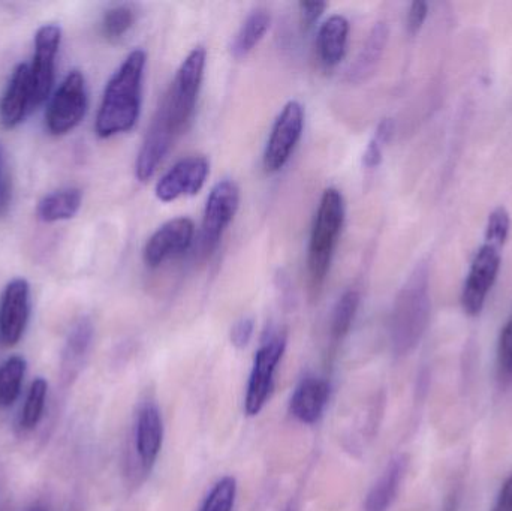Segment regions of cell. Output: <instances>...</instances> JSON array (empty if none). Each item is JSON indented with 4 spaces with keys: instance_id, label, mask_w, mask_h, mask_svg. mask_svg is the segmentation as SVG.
I'll return each instance as SVG.
<instances>
[{
    "instance_id": "obj_1",
    "label": "cell",
    "mask_w": 512,
    "mask_h": 511,
    "mask_svg": "<svg viewBox=\"0 0 512 511\" xmlns=\"http://www.w3.org/2000/svg\"><path fill=\"white\" fill-rule=\"evenodd\" d=\"M206 59L203 47L194 48L177 69L138 152L135 176L140 182H149L155 176L177 138L191 125L203 84Z\"/></svg>"
},
{
    "instance_id": "obj_2",
    "label": "cell",
    "mask_w": 512,
    "mask_h": 511,
    "mask_svg": "<svg viewBox=\"0 0 512 511\" xmlns=\"http://www.w3.org/2000/svg\"><path fill=\"white\" fill-rule=\"evenodd\" d=\"M146 63L147 56L143 50L131 51L108 81L96 116L95 131L98 137L125 134L137 125Z\"/></svg>"
},
{
    "instance_id": "obj_3",
    "label": "cell",
    "mask_w": 512,
    "mask_h": 511,
    "mask_svg": "<svg viewBox=\"0 0 512 511\" xmlns=\"http://www.w3.org/2000/svg\"><path fill=\"white\" fill-rule=\"evenodd\" d=\"M429 318V272L427 266H420L403 285L391 312L390 341L397 356L411 353L420 344Z\"/></svg>"
},
{
    "instance_id": "obj_4",
    "label": "cell",
    "mask_w": 512,
    "mask_h": 511,
    "mask_svg": "<svg viewBox=\"0 0 512 511\" xmlns=\"http://www.w3.org/2000/svg\"><path fill=\"white\" fill-rule=\"evenodd\" d=\"M345 221V203L337 189H325L316 210L307 249V279L312 296H318L330 272L331 260Z\"/></svg>"
},
{
    "instance_id": "obj_5",
    "label": "cell",
    "mask_w": 512,
    "mask_h": 511,
    "mask_svg": "<svg viewBox=\"0 0 512 511\" xmlns=\"http://www.w3.org/2000/svg\"><path fill=\"white\" fill-rule=\"evenodd\" d=\"M240 206V189L233 180L225 179L216 183L207 198L201 224L198 249L201 257H210L221 243L227 228L233 222Z\"/></svg>"
},
{
    "instance_id": "obj_6",
    "label": "cell",
    "mask_w": 512,
    "mask_h": 511,
    "mask_svg": "<svg viewBox=\"0 0 512 511\" xmlns=\"http://www.w3.org/2000/svg\"><path fill=\"white\" fill-rule=\"evenodd\" d=\"M87 107H89V96H87L86 78L83 72L74 69L66 75L48 105L47 116H45L48 132L56 137L68 134L80 125L81 120L86 116Z\"/></svg>"
},
{
    "instance_id": "obj_7",
    "label": "cell",
    "mask_w": 512,
    "mask_h": 511,
    "mask_svg": "<svg viewBox=\"0 0 512 511\" xmlns=\"http://www.w3.org/2000/svg\"><path fill=\"white\" fill-rule=\"evenodd\" d=\"M286 333H271L256 351L245 396V413L258 416L273 390L274 374L286 350Z\"/></svg>"
},
{
    "instance_id": "obj_8",
    "label": "cell",
    "mask_w": 512,
    "mask_h": 511,
    "mask_svg": "<svg viewBox=\"0 0 512 511\" xmlns=\"http://www.w3.org/2000/svg\"><path fill=\"white\" fill-rule=\"evenodd\" d=\"M303 128L304 108L300 102L289 101L277 116L265 146L262 162L268 174L277 173L288 164L303 135Z\"/></svg>"
},
{
    "instance_id": "obj_9",
    "label": "cell",
    "mask_w": 512,
    "mask_h": 511,
    "mask_svg": "<svg viewBox=\"0 0 512 511\" xmlns=\"http://www.w3.org/2000/svg\"><path fill=\"white\" fill-rule=\"evenodd\" d=\"M62 42V29L57 24H44L35 35V54L30 69L32 107H38L50 96L54 83L56 57Z\"/></svg>"
},
{
    "instance_id": "obj_10",
    "label": "cell",
    "mask_w": 512,
    "mask_h": 511,
    "mask_svg": "<svg viewBox=\"0 0 512 511\" xmlns=\"http://www.w3.org/2000/svg\"><path fill=\"white\" fill-rule=\"evenodd\" d=\"M501 260L499 248L489 243H484L475 255L462 293L463 311L469 317H477L483 311L487 296L501 269Z\"/></svg>"
},
{
    "instance_id": "obj_11",
    "label": "cell",
    "mask_w": 512,
    "mask_h": 511,
    "mask_svg": "<svg viewBox=\"0 0 512 511\" xmlns=\"http://www.w3.org/2000/svg\"><path fill=\"white\" fill-rule=\"evenodd\" d=\"M195 225L189 218H176L165 222L152 234L144 246V261L156 269L167 261L182 257L194 243Z\"/></svg>"
},
{
    "instance_id": "obj_12",
    "label": "cell",
    "mask_w": 512,
    "mask_h": 511,
    "mask_svg": "<svg viewBox=\"0 0 512 511\" xmlns=\"http://www.w3.org/2000/svg\"><path fill=\"white\" fill-rule=\"evenodd\" d=\"M30 317V285L26 279L9 282L0 297V342L15 347L26 332Z\"/></svg>"
},
{
    "instance_id": "obj_13",
    "label": "cell",
    "mask_w": 512,
    "mask_h": 511,
    "mask_svg": "<svg viewBox=\"0 0 512 511\" xmlns=\"http://www.w3.org/2000/svg\"><path fill=\"white\" fill-rule=\"evenodd\" d=\"M210 164L204 156L180 159L156 183L155 194L164 203L195 195L203 189Z\"/></svg>"
},
{
    "instance_id": "obj_14",
    "label": "cell",
    "mask_w": 512,
    "mask_h": 511,
    "mask_svg": "<svg viewBox=\"0 0 512 511\" xmlns=\"http://www.w3.org/2000/svg\"><path fill=\"white\" fill-rule=\"evenodd\" d=\"M164 443V422L161 411L153 402L140 408L135 422V452L141 468L146 473L152 471Z\"/></svg>"
},
{
    "instance_id": "obj_15",
    "label": "cell",
    "mask_w": 512,
    "mask_h": 511,
    "mask_svg": "<svg viewBox=\"0 0 512 511\" xmlns=\"http://www.w3.org/2000/svg\"><path fill=\"white\" fill-rule=\"evenodd\" d=\"M32 107V81L26 63H20L12 72L11 80L0 99V123L3 128L12 129L20 125Z\"/></svg>"
},
{
    "instance_id": "obj_16",
    "label": "cell",
    "mask_w": 512,
    "mask_h": 511,
    "mask_svg": "<svg viewBox=\"0 0 512 511\" xmlns=\"http://www.w3.org/2000/svg\"><path fill=\"white\" fill-rule=\"evenodd\" d=\"M330 399V383L324 378L307 375L301 380L289 402V410L298 422L313 425L321 419Z\"/></svg>"
},
{
    "instance_id": "obj_17",
    "label": "cell",
    "mask_w": 512,
    "mask_h": 511,
    "mask_svg": "<svg viewBox=\"0 0 512 511\" xmlns=\"http://www.w3.org/2000/svg\"><path fill=\"white\" fill-rule=\"evenodd\" d=\"M349 21L343 15H331L319 27L318 53L325 68H334L342 62L348 47Z\"/></svg>"
},
{
    "instance_id": "obj_18",
    "label": "cell",
    "mask_w": 512,
    "mask_h": 511,
    "mask_svg": "<svg viewBox=\"0 0 512 511\" xmlns=\"http://www.w3.org/2000/svg\"><path fill=\"white\" fill-rule=\"evenodd\" d=\"M408 459L397 456L385 468L378 482L370 489L364 504V511H388L399 494L400 485L405 477Z\"/></svg>"
},
{
    "instance_id": "obj_19",
    "label": "cell",
    "mask_w": 512,
    "mask_h": 511,
    "mask_svg": "<svg viewBox=\"0 0 512 511\" xmlns=\"http://www.w3.org/2000/svg\"><path fill=\"white\" fill-rule=\"evenodd\" d=\"M93 329L92 321L89 318H80L69 332L66 339L65 348L62 356V375L63 380L69 381L77 375L81 363L86 359L90 347H92Z\"/></svg>"
},
{
    "instance_id": "obj_20",
    "label": "cell",
    "mask_w": 512,
    "mask_h": 511,
    "mask_svg": "<svg viewBox=\"0 0 512 511\" xmlns=\"http://www.w3.org/2000/svg\"><path fill=\"white\" fill-rule=\"evenodd\" d=\"M81 203H83V194L80 189H60L39 201L36 215L47 224L68 221L80 212Z\"/></svg>"
},
{
    "instance_id": "obj_21",
    "label": "cell",
    "mask_w": 512,
    "mask_h": 511,
    "mask_svg": "<svg viewBox=\"0 0 512 511\" xmlns=\"http://www.w3.org/2000/svg\"><path fill=\"white\" fill-rule=\"evenodd\" d=\"M271 17L267 9L258 8L248 15L243 21L242 27L237 32L236 39L233 42V54L239 59L248 56L256 45L261 42L270 27Z\"/></svg>"
},
{
    "instance_id": "obj_22",
    "label": "cell",
    "mask_w": 512,
    "mask_h": 511,
    "mask_svg": "<svg viewBox=\"0 0 512 511\" xmlns=\"http://www.w3.org/2000/svg\"><path fill=\"white\" fill-rule=\"evenodd\" d=\"M27 363L23 357L12 356L0 365V408L6 410L17 402L21 395Z\"/></svg>"
},
{
    "instance_id": "obj_23",
    "label": "cell",
    "mask_w": 512,
    "mask_h": 511,
    "mask_svg": "<svg viewBox=\"0 0 512 511\" xmlns=\"http://www.w3.org/2000/svg\"><path fill=\"white\" fill-rule=\"evenodd\" d=\"M361 297L357 290H348L337 300L331 315L330 335L334 344H339L351 332L352 324L360 308Z\"/></svg>"
},
{
    "instance_id": "obj_24",
    "label": "cell",
    "mask_w": 512,
    "mask_h": 511,
    "mask_svg": "<svg viewBox=\"0 0 512 511\" xmlns=\"http://www.w3.org/2000/svg\"><path fill=\"white\" fill-rule=\"evenodd\" d=\"M48 383L42 377L33 380L24 401L20 416V428L23 431H33L44 417L45 404H47Z\"/></svg>"
},
{
    "instance_id": "obj_25",
    "label": "cell",
    "mask_w": 512,
    "mask_h": 511,
    "mask_svg": "<svg viewBox=\"0 0 512 511\" xmlns=\"http://www.w3.org/2000/svg\"><path fill=\"white\" fill-rule=\"evenodd\" d=\"M388 29L385 23H378L373 27L372 33L369 35L363 50H361L360 57H358L357 65H355L354 75L358 78H366L367 74L373 71L382 51H384L385 44H387Z\"/></svg>"
},
{
    "instance_id": "obj_26",
    "label": "cell",
    "mask_w": 512,
    "mask_h": 511,
    "mask_svg": "<svg viewBox=\"0 0 512 511\" xmlns=\"http://www.w3.org/2000/svg\"><path fill=\"white\" fill-rule=\"evenodd\" d=\"M135 23V11L129 5H117L105 12L102 20V33L108 41L122 39Z\"/></svg>"
},
{
    "instance_id": "obj_27",
    "label": "cell",
    "mask_w": 512,
    "mask_h": 511,
    "mask_svg": "<svg viewBox=\"0 0 512 511\" xmlns=\"http://www.w3.org/2000/svg\"><path fill=\"white\" fill-rule=\"evenodd\" d=\"M237 498V482L234 477H224L213 486L200 511H233Z\"/></svg>"
},
{
    "instance_id": "obj_28",
    "label": "cell",
    "mask_w": 512,
    "mask_h": 511,
    "mask_svg": "<svg viewBox=\"0 0 512 511\" xmlns=\"http://www.w3.org/2000/svg\"><path fill=\"white\" fill-rule=\"evenodd\" d=\"M394 125L393 120L384 119L379 123L378 129H376L375 137L370 141L367 146L366 152H364V165L367 168H375L381 164L382 161V149L385 144L393 137Z\"/></svg>"
},
{
    "instance_id": "obj_29",
    "label": "cell",
    "mask_w": 512,
    "mask_h": 511,
    "mask_svg": "<svg viewBox=\"0 0 512 511\" xmlns=\"http://www.w3.org/2000/svg\"><path fill=\"white\" fill-rule=\"evenodd\" d=\"M510 213L505 207H498L493 210L487 222L486 243L501 249L507 242L508 233H510Z\"/></svg>"
},
{
    "instance_id": "obj_30",
    "label": "cell",
    "mask_w": 512,
    "mask_h": 511,
    "mask_svg": "<svg viewBox=\"0 0 512 511\" xmlns=\"http://www.w3.org/2000/svg\"><path fill=\"white\" fill-rule=\"evenodd\" d=\"M498 368L501 378L510 380L512 377V314L499 338Z\"/></svg>"
},
{
    "instance_id": "obj_31",
    "label": "cell",
    "mask_w": 512,
    "mask_h": 511,
    "mask_svg": "<svg viewBox=\"0 0 512 511\" xmlns=\"http://www.w3.org/2000/svg\"><path fill=\"white\" fill-rule=\"evenodd\" d=\"M254 329L255 323L252 318H242V320L237 321L231 329V344L239 350L248 347L252 336H254Z\"/></svg>"
},
{
    "instance_id": "obj_32",
    "label": "cell",
    "mask_w": 512,
    "mask_h": 511,
    "mask_svg": "<svg viewBox=\"0 0 512 511\" xmlns=\"http://www.w3.org/2000/svg\"><path fill=\"white\" fill-rule=\"evenodd\" d=\"M427 12H429V5H427L426 2L412 3L408 12V21H406V26H408V30L411 35H415V33L420 32L424 21H426Z\"/></svg>"
},
{
    "instance_id": "obj_33",
    "label": "cell",
    "mask_w": 512,
    "mask_h": 511,
    "mask_svg": "<svg viewBox=\"0 0 512 511\" xmlns=\"http://www.w3.org/2000/svg\"><path fill=\"white\" fill-rule=\"evenodd\" d=\"M298 8H300L301 23H303L306 29H309V27H312L313 24L319 20V17L324 14L327 3L301 2Z\"/></svg>"
},
{
    "instance_id": "obj_34",
    "label": "cell",
    "mask_w": 512,
    "mask_h": 511,
    "mask_svg": "<svg viewBox=\"0 0 512 511\" xmlns=\"http://www.w3.org/2000/svg\"><path fill=\"white\" fill-rule=\"evenodd\" d=\"M492 511H512V474L502 485Z\"/></svg>"
},
{
    "instance_id": "obj_35",
    "label": "cell",
    "mask_w": 512,
    "mask_h": 511,
    "mask_svg": "<svg viewBox=\"0 0 512 511\" xmlns=\"http://www.w3.org/2000/svg\"><path fill=\"white\" fill-rule=\"evenodd\" d=\"M27 511H47L44 506H39V504H36V506H33L32 509H29Z\"/></svg>"
}]
</instances>
